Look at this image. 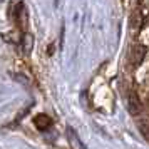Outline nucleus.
<instances>
[{
  "label": "nucleus",
  "instance_id": "f257e3e1",
  "mask_svg": "<svg viewBox=\"0 0 149 149\" xmlns=\"http://www.w3.org/2000/svg\"><path fill=\"white\" fill-rule=\"evenodd\" d=\"M34 124L37 126V129L40 131H47L50 126H52V119L49 117L47 114H39L34 117Z\"/></svg>",
  "mask_w": 149,
  "mask_h": 149
},
{
  "label": "nucleus",
  "instance_id": "f03ea898",
  "mask_svg": "<svg viewBox=\"0 0 149 149\" xmlns=\"http://www.w3.org/2000/svg\"><path fill=\"white\" fill-rule=\"evenodd\" d=\"M129 102H131V109L134 111V114H137L139 112V101H137V97L136 95H131V99H129Z\"/></svg>",
  "mask_w": 149,
  "mask_h": 149
}]
</instances>
